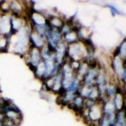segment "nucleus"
I'll use <instances>...</instances> for the list:
<instances>
[{"label":"nucleus","mask_w":126,"mask_h":126,"mask_svg":"<svg viewBox=\"0 0 126 126\" xmlns=\"http://www.w3.org/2000/svg\"><path fill=\"white\" fill-rule=\"evenodd\" d=\"M0 126H3V124H1V123H0Z\"/></svg>","instance_id":"obj_1"}]
</instances>
